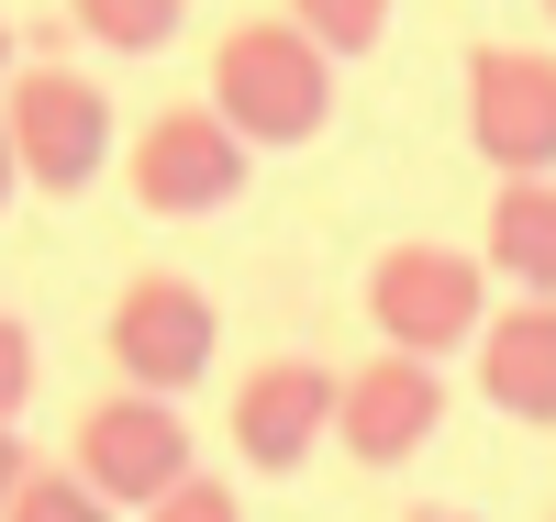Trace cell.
I'll use <instances>...</instances> for the list:
<instances>
[{"label":"cell","instance_id":"6da1fadb","mask_svg":"<svg viewBox=\"0 0 556 522\" xmlns=\"http://www.w3.org/2000/svg\"><path fill=\"white\" fill-rule=\"evenodd\" d=\"M212 112L245 133V145H312L334 123V56L290 23V12H245L212 44Z\"/></svg>","mask_w":556,"mask_h":522},{"label":"cell","instance_id":"7a4b0ae2","mask_svg":"<svg viewBox=\"0 0 556 522\" xmlns=\"http://www.w3.org/2000/svg\"><path fill=\"white\" fill-rule=\"evenodd\" d=\"M245 178H256V145H245L212 101H167V112L134 123V145H123V189H134V212H156V222H212V212H235Z\"/></svg>","mask_w":556,"mask_h":522},{"label":"cell","instance_id":"3957f363","mask_svg":"<svg viewBox=\"0 0 556 522\" xmlns=\"http://www.w3.org/2000/svg\"><path fill=\"white\" fill-rule=\"evenodd\" d=\"M0 123H12L23 189H45V201H78V189H101V167H123L112 89L89 67H23L12 89H0Z\"/></svg>","mask_w":556,"mask_h":522},{"label":"cell","instance_id":"277c9868","mask_svg":"<svg viewBox=\"0 0 556 522\" xmlns=\"http://www.w3.org/2000/svg\"><path fill=\"white\" fill-rule=\"evenodd\" d=\"M367 322H379V345L401 356H456V345H479L490 334V256L468 245H379L367 256Z\"/></svg>","mask_w":556,"mask_h":522},{"label":"cell","instance_id":"5b68a950","mask_svg":"<svg viewBox=\"0 0 556 522\" xmlns=\"http://www.w3.org/2000/svg\"><path fill=\"white\" fill-rule=\"evenodd\" d=\"M101 345L123 367V390H146V400H190L212 356H223V311L201 278H178V267H134L112 311H101Z\"/></svg>","mask_w":556,"mask_h":522},{"label":"cell","instance_id":"8992f818","mask_svg":"<svg viewBox=\"0 0 556 522\" xmlns=\"http://www.w3.org/2000/svg\"><path fill=\"white\" fill-rule=\"evenodd\" d=\"M67 467L89 489H101L112 511H156L178 479H190V422H178V400H146V390H112L78 411V445Z\"/></svg>","mask_w":556,"mask_h":522},{"label":"cell","instance_id":"52a82bcc","mask_svg":"<svg viewBox=\"0 0 556 522\" xmlns=\"http://www.w3.org/2000/svg\"><path fill=\"white\" fill-rule=\"evenodd\" d=\"M468 145L490 178H556V56L545 44H468Z\"/></svg>","mask_w":556,"mask_h":522},{"label":"cell","instance_id":"ba28073f","mask_svg":"<svg viewBox=\"0 0 556 522\" xmlns=\"http://www.w3.org/2000/svg\"><path fill=\"white\" fill-rule=\"evenodd\" d=\"M334 400H345V378L323 356H256L235 378L223 434H235V456L256 467V479H290V467H312L323 445H334Z\"/></svg>","mask_w":556,"mask_h":522},{"label":"cell","instance_id":"9c48e42d","mask_svg":"<svg viewBox=\"0 0 556 522\" xmlns=\"http://www.w3.org/2000/svg\"><path fill=\"white\" fill-rule=\"evenodd\" d=\"M445 367L434 356H401L379 345L367 367H345V400H334V445L356 467H401V456H424L434 445V422H445Z\"/></svg>","mask_w":556,"mask_h":522},{"label":"cell","instance_id":"30bf717a","mask_svg":"<svg viewBox=\"0 0 556 522\" xmlns=\"http://www.w3.org/2000/svg\"><path fill=\"white\" fill-rule=\"evenodd\" d=\"M479 400L523 434H556V301H501L479 334Z\"/></svg>","mask_w":556,"mask_h":522},{"label":"cell","instance_id":"8fae6325","mask_svg":"<svg viewBox=\"0 0 556 522\" xmlns=\"http://www.w3.org/2000/svg\"><path fill=\"white\" fill-rule=\"evenodd\" d=\"M479 256H490V278L513 301H556V178H501L490 189Z\"/></svg>","mask_w":556,"mask_h":522},{"label":"cell","instance_id":"7c38bea8","mask_svg":"<svg viewBox=\"0 0 556 522\" xmlns=\"http://www.w3.org/2000/svg\"><path fill=\"white\" fill-rule=\"evenodd\" d=\"M67 23L101 44V56H156V44L190 23V0H67Z\"/></svg>","mask_w":556,"mask_h":522},{"label":"cell","instance_id":"4fadbf2b","mask_svg":"<svg viewBox=\"0 0 556 522\" xmlns=\"http://www.w3.org/2000/svg\"><path fill=\"white\" fill-rule=\"evenodd\" d=\"M290 23L345 67V56H379V44H390V0H290Z\"/></svg>","mask_w":556,"mask_h":522},{"label":"cell","instance_id":"5bb4252c","mask_svg":"<svg viewBox=\"0 0 556 522\" xmlns=\"http://www.w3.org/2000/svg\"><path fill=\"white\" fill-rule=\"evenodd\" d=\"M0 522H112V500L89 489L78 467H34V479H23V500L0 511Z\"/></svg>","mask_w":556,"mask_h":522},{"label":"cell","instance_id":"9a60e30c","mask_svg":"<svg viewBox=\"0 0 556 522\" xmlns=\"http://www.w3.org/2000/svg\"><path fill=\"white\" fill-rule=\"evenodd\" d=\"M146 522H245V500H235V479H212V467H190Z\"/></svg>","mask_w":556,"mask_h":522},{"label":"cell","instance_id":"2e32d148","mask_svg":"<svg viewBox=\"0 0 556 522\" xmlns=\"http://www.w3.org/2000/svg\"><path fill=\"white\" fill-rule=\"evenodd\" d=\"M34 378H45V356H34V322H23V311H0V422H23Z\"/></svg>","mask_w":556,"mask_h":522},{"label":"cell","instance_id":"e0dca14e","mask_svg":"<svg viewBox=\"0 0 556 522\" xmlns=\"http://www.w3.org/2000/svg\"><path fill=\"white\" fill-rule=\"evenodd\" d=\"M23 479H34V445H23V422H0V511L23 500Z\"/></svg>","mask_w":556,"mask_h":522},{"label":"cell","instance_id":"ac0fdd59","mask_svg":"<svg viewBox=\"0 0 556 522\" xmlns=\"http://www.w3.org/2000/svg\"><path fill=\"white\" fill-rule=\"evenodd\" d=\"M12 189H23V156H12V123H0V212H12Z\"/></svg>","mask_w":556,"mask_h":522},{"label":"cell","instance_id":"d6986e66","mask_svg":"<svg viewBox=\"0 0 556 522\" xmlns=\"http://www.w3.org/2000/svg\"><path fill=\"white\" fill-rule=\"evenodd\" d=\"M23 78V44H12V23H0V89H12Z\"/></svg>","mask_w":556,"mask_h":522},{"label":"cell","instance_id":"ffe728a7","mask_svg":"<svg viewBox=\"0 0 556 522\" xmlns=\"http://www.w3.org/2000/svg\"><path fill=\"white\" fill-rule=\"evenodd\" d=\"M412 522H479V511H456V500H424V511H412Z\"/></svg>","mask_w":556,"mask_h":522},{"label":"cell","instance_id":"44dd1931","mask_svg":"<svg viewBox=\"0 0 556 522\" xmlns=\"http://www.w3.org/2000/svg\"><path fill=\"white\" fill-rule=\"evenodd\" d=\"M545 23H556V0H545Z\"/></svg>","mask_w":556,"mask_h":522}]
</instances>
